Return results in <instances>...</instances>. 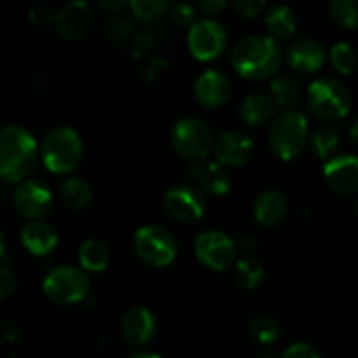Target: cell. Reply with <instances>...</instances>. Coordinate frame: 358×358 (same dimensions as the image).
<instances>
[{"mask_svg":"<svg viewBox=\"0 0 358 358\" xmlns=\"http://www.w3.org/2000/svg\"><path fill=\"white\" fill-rule=\"evenodd\" d=\"M283 62L280 42L264 34H254L238 41L233 48L231 63L240 77L247 80H264L276 76Z\"/></svg>","mask_w":358,"mask_h":358,"instance_id":"cell-1","label":"cell"},{"mask_svg":"<svg viewBox=\"0 0 358 358\" xmlns=\"http://www.w3.org/2000/svg\"><path fill=\"white\" fill-rule=\"evenodd\" d=\"M38 164V143L23 126L0 129V178L17 184L28 178Z\"/></svg>","mask_w":358,"mask_h":358,"instance_id":"cell-2","label":"cell"},{"mask_svg":"<svg viewBox=\"0 0 358 358\" xmlns=\"http://www.w3.org/2000/svg\"><path fill=\"white\" fill-rule=\"evenodd\" d=\"M83 138L70 126H56L49 129L38 145V161L56 175H65L76 170L83 161Z\"/></svg>","mask_w":358,"mask_h":358,"instance_id":"cell-3","label":"cell"},{"mask_svg":"<svg viewBox=\"0 0 358 358\" xmlns=\"http://www.w3.org/2000/svg\"><path fill=\"white\" fill-rule=\"evenodd\" d=\"M268 131V143L271 152L282 161H292L303 154L310 138V124L303 112H280L271 119Z\"/></svg>","mask_w":358,"mask_h":358,"instance_id":"cell-4","label":"cell"},{"mask_svg":"<svg viewBox=\"0 0 358 358\" xmlns=\"http://www.w3.org/2000/svg\"><path fill=\"white\" fill-rule=\"evenodd\" d=\"M170 142L175 152L182 159L189 161H201L212 154L213 150V131L203 119L187 115L182 117L171 126Z\"/></svg>","mask_w":358,"mask_h":358,"instance_id":"cell-5","label":"cell"},{"mask_svg":"<svg viewBox=\"0 0 358 358\" xmlns=\"http://www.w3.org/2000/svg\"><path fill=\"white\" fill-rule=\"evenodd\" d=\"M91 278L79 266L62 264L42 280V292L55 304H76L90 296Z\"/></svg>","mask_w":358,"mask_h":358,"instance_id":"cell-6","label":"cell"},{"mask_svg":"<svg viewBox=\"0 0 358 358\" xmlns=\"http://www.w3.org/2000/svg\"><path fill=\"white\" fill-rule=\"evenodd\" d=\"M308 105L313 114L324 121H341L350 114L352 94L338 79L322 77L308 87Z\"/></svg>","mask_w":358,"mask_h":358,"instance_id":"cell-7","label":"cell"},{"mask_svg":"<svg viewBox=\"0 0 358 358\" xmlns=\"http://www.w3.org/2000/svg\"><path fill=\"white\" fill-rule=\"evenodd\" d=\"M133 250L136 257L152 268H166L178 254V243L166 227L149 224L135 231Z\"/></svg>","mask_w":358,"mask_h":358,"instance_id":"cell-8","label":"cell"},{"mask_svg":"<svg viewBox=\"0 0 358 358\" xmlns=\"http://www.w3.org/2000/svg\"><path fill=\"white\" fill-rule=\"evenodd\" d=\"M194 255L198 262L212 271H226L236 262L234 240L219 229L203 231L194 240Z\"/></svg>","mask_w":358,"mask_h":358,"instance_id":"cell-9","label":"cell"},{"mask_svg":"<svg viewBox=\"0 0 358 358\" xmlns=\"http://www.w3.org/2000/svg\"><path fill=\"white\" fill-rule=\"evenodd\" d=\"M229 37L219 21L212 17L198 20L187 31V49L198 62H213L227 49Z\"/></svg>","mask_w":358,"mask_h":358,"instance_id":"cell-10","label":"cell"},{"mask_svg":"<svg viewBox=\"0 0 358 358\" xmlns=\"http://www.w3.org/2000/svg\"><path fill=\"white\" fill-rule=\"evenodd\" d=\"M206 196L194 184H178L164 192L163 206L171 219L182 224H192L206 213Z\"/></svg>","mask_w":358,"mask_h":358,"instance_id":"cell-11","label":"cell"},{"mask_svg":"<svg viewBox=\"0 0 358 358\" xmlns=\"http://www.w3.org/2000/svg\"><path fill=\"white\" fill-rule=\"evenodd\" d=\"M55 196L48 184L35 178H23L17 182L13 192L14 210L24 219H44L52 208Z\"/></svg>","mask_w":358,"mask_h":358,"instance_id":"cell-12","label":"cell"},{"mask_svg":"<svg viewBox=\"0 0 358 358\" xmlns=\"http://www.w3.org/2000/svg\"><path fill=\"white\" fill-rule=\"evenodd\" d=\"M52 24L65 41H80L93 27V9L87 0H70L56 13Z\"/></svg>","mask_w":358,"mask_h":358,"instance_id":"cell-13","label":"cell"},{"mask_svg":"<svg viewBox=\"0 0 358 358\" xmlns=\"http://www.w3.org/2000/svg\"><path fill=\"white\" fill-rule=\"evenodd\" d=\"M212 152L215 154V161H219L222 166L240 168L254 157L255 142L241 129H229L213 142Z\"/></svg>","mask_w":358,"mask_h":358,"instance_id":"cell-14","label":"cell"},{"mask_svg":"<svg viewBox=\"0 0 358 358\" xmlns=\"http://www.w3.org/2000/svg\"><path fill=\"white\" fill-rule=\"evenodd\" d=\"M233 94V84L227 73L219 69H208L199 73L194 83V96L201 107L220 108L229 101Z\"/></svg>","mask_w":358,"mask_h":358,"instance_id":"cell-15","label":"cell"},{"mask_svg":"<svg viewBox=\"0 0 358 358\" xmlns=\"http://www.w3.org/2000/svg\"><path fill=\"white\" fill-rule=\"evenodd\" d=\"M185 173L192 178L196 187L206 194L226 196L231 191L229 171L219 161H192L185 168Z\"/></svg>","mask_w":358,"mask_h":358,"instance_id":"cell-16","label":"cell"},{"mask_svg":"<svg viewBox=\"0 0 358 358\" xmlns=\"http://www.w3.org/2000/svg\"><path fill=\"white\" fill-rule=\"evenodd\" d=\"M287 63L290 69L303 76H311V73L322 70L327 59V51L318 41L310 37L296 38L290 42L289 49L285 52Z\"/></svg>","mask_w":358,"mask_h":358,"instance_id":"cell-17","label":"cell"},{"mask_svg":"<svg viewBox=\"0 0 358 358\" xmlns=\"http://www.w3.org/2000/svg\"><path fill=\"white\" fill-rule=\"evenodd\" d=\"M324 178L332 191L339 194H355L358 189V159L353 154L329 157L324 164Z\"/></svg>","mask_w":358,"mask_h":358,"instance_id":"cell-18","label":"cell"},{"mask_svg":"<svg viewBox=\"0 0 358 358\" xmlns=\"http://www.w3.org/2000/svg\"><path fill=\"white\" fill-rule=\"evenodd\" d=\"M157 332V320L145 306H133L122 315L121 334L131 346H145Z\"/></svg>","mask_w":358,"mask_h":358,"instance_id":"cell-19","label":"cell"},{"mask_svg":"<svg viewBox=\"0 0 358 358\" xmlns=\"http://www.w3.org/2000/svg\"><path fill=\"white\" fill-rule=\"evenodd\" d=\"M20 240L23 247L37 257L52 254L59 243L58 233L49 222L42 219H31L21 227Z\"/></svg>","mask_w":358,"mask_h":358,"instance_id":"cell-20","label":"cell"},{"mask_svg":"<svg viewBox=\"0 0 358 358\" xmlns=\"http://www.w3.org/2000/svg\"><path fill=\"white\" fill-rule=\"evenodd\" d=\"M254 217L261 226L276 227L285 220L289 213V201L285 194L276 189H266L254 199Z\"/></svg>","mask_w":358,"mask_h":358,"instance_id":"cell-21","label":"cell"},{"mask_svg":"<svg viewBox=\"0 0 358 358\" xmlns=\"http://www.w3.org/2000/svg\"><path fill=\"white\" fill-rule=\"evenodd\" d=\"M276 115V103L268 93H252L241 100L240 117L250 126L268 124Z\"/></svg>","mask_w":358,"mask_h":358,"instance_id":"cell-22","label":"cell"},{"mask_svg":"<svg viewBox=\"0 0 358 358\" xmlns=\"http://www.w3.org/2000/svg\"><path fill=\"white\" fill-rule=\"evenodd\" d=\"M266 30L269 37L275 38L276 42H287L296 35L297 31V16L289 6L271 7L264 16Z\"/></svg>","mask_w":358,"mask_h":358,"instance_id":"cell-23","label":"cell"},{"mask_svg":"<svg viewBox=\"0 0 358 358\" xmlns=\"http://www.w3.org/2000/svg\"><path fill=\"white\" fill-rule=\"evenodd\" d=\"M59 199L72 212L87 208L93 201V189L90 182L80 177H69L59 184Z\"/></svg>","mask_w":358,"mask_h":358,"instance_id":"cell-24","label":"cell"},{"mask_svg":"<svg viewBox=\"0 0 358 358\" xmlns=\"http://www.w3.org/2000/svg\"><path fill=\"white\" fill-rule=\"evenodd\" d=\"M77 259H79V268L84 269L87 275L90 273H101L110 264V248L101 240L90 238L80 245Z\"/></svg>","mask_w":358,"mask_h":358,"instance_id":"cell-25","label":"cell"},{"mask_svg":"<svg viewBox=\"0 0 358 358\" xmlns=\"http://www.w3.org/2000/svg\"><path fill=\"white\" fill-rule=\"evenodd\" d=\"M269 94L275 100L276 107L289 108L297 103L301 96V87L297 80L290 76H273L269 80Z\"/></svg>","mask_w":358,"mask_h":358,"instance_id":"cell-26","label":"cell"},{"mask_svg":"<svg viewBox=\"0 0 358 358\" xmlns=\"http://www.w3.org/2000/svg\"><path fill=\"white\" fill-rule=\"evenodd\" d=\"M308 142L311 143V149L322 159H329V157L336 156L341 147V133L334 128V126H320L310 135Z\"/></svg>","mask_w":358,"mask_h":358,"instance_id":"cell-27","label":"cell"},{"mask_svg":"<svg viewBox=\"0 0 358 358\" xmlns=\"http://www.w3.org/2000/svg\"><path fill=\"white\" fill-rule=\"evenodd\" d=\"M234 278H236L238 285L243 287L245 290H255L264 280V266L257 261V259L245 255L243 259L234 262Z\"/></svg>","mask_w":358,"mask_h":358,"instance_id":"cell-28","label":"cell"},{"mask_svg":"<svg viewBox=\"0 0 358 358\" xmlns=\"http://www.w3.org/2000/svg\"><path fill=\"white\" fill-rule=\"evenodd\" d=\"M248 331L255 343L264 346L275 345L282 338V325L275 317H269V315H259V317L252 318V322L248 324Z\"/></svg>","mask_w":358,"mask_h":358,"instance_id":"cell-29","label":"cell"},{"mask_svg":"<svg viewBox=\"0 0 358 358\" xmlns=\"http://www.w3.org/2000/svg\"><path fill=\"white\" fill-rule=\"evenodd\" d=\"M128 6L138 20L154 23L170 13L173 0H128Z\"/></svg>","mask_w":358,"mask_h":358,"instance_id":"cell-30","label":"cell"},{"mask_svg":"<svg viewBox=\"0 0 358 358\" xmlns=\"http://www.w3.org/2000/svg\"><path fill=\"white\" fill-rule=\"evenodd\" d=\"M358 0H329V14L343 28L355 30L358 24Z\"/></svg>","mask_w":358,"mask_h":358,"instance_id":"cell-31","label":"cell"},{"mask_svg":"<svg viewBox=\"0 0 358 358\" xmlns=\"http://www.w3.org/2000/svg\"><path fill=\"white\" fill-rule=\"evenodd\" d=\"M329 59H331V65L334 66L336 72L343 73V76H350V73L355 72L357 55L355 49L348 42H338V44L332 45Z\"/></svg>","mask_w":358,"mask_h":358,"instance_id":"cell-32","label":"cell"},{"mask_svg":"<svg viewBox=\"0 0 358 358\" xmlns=\"http://www.w3.org/2000/svg\"><path fill=\"white\" fill-rule=\"evenodd\" d=\"M135 34L131 20L126 16H114L108 23H105V35L112 42H126Z\"/></svg>","mask_w":358,"mask_h":358,"instance_id":"cell-33","label":"cell"},{"mask_svg":"<svg viewBox=\"0 0 358 358\" xmlns=\"http://www.w3.org/2000/svg\"><path fill=\"white\" fill-rule=\"evenodd\" d=\"M170 14L171 20H173V23L177 24V27L187 28V30L198 21V10H196L194 6H191V3L187 2H180L171 6Z\"/></svg>","mask_w":358,"mask_h":358,"instance_id":"cell-34","label":"cell"},{"mask_svg":"<svg viewBox=\"0 0 358 358\" xmlns=\"http://www.w3.org/2000/svg\"><path fill=\"white\" fill-rule=\"evenodd\" d=\"M55 16V9H52L51 3L48 2L34 3V6L30 7V10H28V17H30V21L35 27H48V24H52Z\"/></svg>","mask_w":358,"mask_h":358,"instance_id":"cell-35","label":"cell"},{"mask_svg":"<svg viewBox=\"0 0 358 358\" xmlns=\"http://www.w3.org/2000/svg\"><path fill=\"white\" fill-rule=\"evenodd\" d=\"M266 2L268 0H233V7L240 16L252 20L266 9Z\"/></svg>","mask_w":358,"mask_h":358,"instance_id":"cell-36","label":"cell"},{"mask_svg":"<svg viewBox=\"0 0 358 358\" xmlns=\"http://www.w3.org/2000/svg\"><path fill=\"white\" fill-rule=\"evenodd\" d=\"M16 287L17 280L14 271L7 264H2V262H0V301L13 296Z\"/></svg>","mask_w":358,"mask_h":358,"instance_id":"cell-37","label":"cell"},{"mask_svg":"<svg viewBox=\"0 0 358 358\" xmlns=\"http://www.w3.org/2000/svg\"><path fill=\"white\" fill-rule=\"evenodd\" d=\"M152 48V34L147 30L138 31V34H133L131 37V56L133 58H142L145 52H149V49Z\"/></svg>","mask_w":358,"mask_h":358,"instance_id":"cell-38","label":"cell"},{"mask_svg":"<svg viewBox=\"0 0 358 358\" xmlns=\"http://www.w3.org/2000/svg\"><path fill=\"white\" fill-rule=\"evenodd\" d=\"M280 358H322L320 353L308 343H294L283 350Z\"/></svg>","mask_w":358,"mask_h":358,"instance_id":"cell-39","label":"cell"},{"mask_svg":"<svg viewBox=\"0 0 358 358\" xmlns=\"http://www.w3.org/2000/svg\"><path fill=\"white\" fill-rule=\"evenodd\" d=\"M236 245V250L243 255H252L259 247V240L254 233H243L238 236V240H234Z\"/></svg>","mask_w":358,"mask_h":358,"instance_id":"cell-40","label":"cell"},{"mask_svg":"<svg viewBox=\"0 0 358 358\" xmlns=\"http://www.w3.org/2000/svg\"><path fill=\"white\" fill-rule=\"evenodd\" d=\"M231 0H198V7L201 13H205L206 16L213 17L222 14L227 9Z\"/></svg>","mask_w":358,"mask_h":358,"instance_id":"cell-41","label":"cell"},{"mask_svg":"<svg viewBox=\"0 0 358 358\" xmlns=\"http://www.w3.org/2000/svg\"><path fill=\"white\" fill-rule=\"evenodd\" d=\"M17 336H20V329H17L16 322L14 320L0 322V346L16 341Z\"/></svg>","mask_w":358,"mask_h":358,"instance_id":"cell-42","label":"cell"},{"mask_svg":"<svg viewBox=\"0 0 358 358\" xmlns=\"http://www.w3.org/2000/svg\"><path fill=\"white\" fill-rule=\"evenodd\" d=\"M52 84V73L49 70H38L31 79V87L35 91H45Z\"/></svg>","mask_w":358,"mask_h":358,"instance_id":"cell-43","label":"cell"},{"mask_svg":"<svg viewBox=\"0 0 358 358\" xmlns=\"http://www.w3.org/2000/svg\"><path fill=\"white\" fill-rule=\"evenodd\" d=\"M98 6L105 10V13L117 14L128 6V0H96Z\"/></svg>","mask_w":358,"mask_h":358,"instance_id":"cell-44","label":"cell"},{"mask_svg":"<svg viewBox=\"0 0 358 358\" xmlns=\"http://www.w3.org/2000/svg\"><path fill=\"white\" fill-rule=\"evenodd\" d=\"M129 358H163V357H159V355H157V353L140 352V353H135V355H131Z\"/></svg>","mask_w":358,"mask_h":358,"instance_id":"cell-45","label":"cell"},{"mask_svg":"<svg viewBox=\"0 0 358 358\" xmlns=\"http://www.w3.org/2000/svg\"><path fill=\"white\" fill-rule=\"evenodd\" d=\"M3 252H6V236H3V233L0 231V259H2Z\"/></svg>","mask_w":358,"mask_h":358,"instance_id":"cell-46","label":"cell"},{"mask_svg":"<svg viewBox=\"0 0 358 358\" xmlns=\"http://www.w3.org/2000/svg\"><path fill=\"white\" fill-rule=\"evenodd\" d=\"M350 136H352L353 142H357V122H352V131H350Z\"/></svg>","mask_w":358,"mask_h":358,"instance_id":"cell-47","label":"cell"},{"mask_svg":"<svg viewBox=\"0 0 358 358\" xmlns=\"http://www.w3.org/2000/svg\"><path fill=\"white\" fill-rule=\"evenodd\" d=\"M257 358H276L275 355H268V353H266V355H261V357H257Z\"/></svg>","mask_w":358,"mask_h":358,"instance_id":"cell-48","label":"cell"}]
</instances>
